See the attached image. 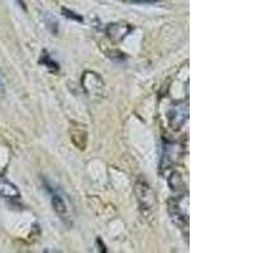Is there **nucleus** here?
<instances>
[{"instance_id":"obj_8","label":"nucleus","mask_w":253,"mask_h":253,"mask_svg":"<svg viewBox=\"0 0 253 253\" xmlns=\"http://www.w3.org/2000/svg\"><path fill=\"white\" fill-rule=\"evenodd\" d=\"M52 207H53L55 211L61 216V218L65 219V215H66L67 213L66 203H65V200H63L58 194H53V195H52Z\"/></svg>"},{"instance_id":"obj_11","label":"nucleus","mask_w":253,"mask_h":253,"mask_svg":"<svg viewBox=\"0 0 253 253\" xmlns=\"http://www.w3.org/2000/svg\"><path fill=\"white\" fill-rule=\"evenodd\" d=\"M171 178H173V180H176L175 173H173V175H171ZM177 180H178V182H180V184H182V180H181V178H177ZM171 189H173V190L177 189V184H176V182H175V184L171 185Z\"/></svg>"},{"instance_id":"obj_7","label":"nucleus","mask_w":253,"mask_h":253,"mask_svg":"<svg viewBox=\"0 0 253 253\" xmlns=\"http://www.w3.org/2000/svg\"><path fill=\"white\" fill-rule=\"evenodd\" d=\"M165 152L164 156H162V161H161V166H164L165 169L167 167H170L171 165L175 164V161L177 160V156L180 155V148L176 144H165L164 146Z\"/></svg>"},{"instance_id":"obj_3","label":"nucleus","mask_w":253,"mask_h":253,"mask_svg":"<svg viewBox=\"0 0 253 253\" xmlns=\"http://www.w3.org/2000/svg\"><path fill=\"white\" fill-rule=\"evenodd\" d=\"M135 194L138 196V202L143 209H153L156 205V199L153 191L144 182H138L135 185Z\"/></svg>"},{"instance_id":"obj_9","label":"nucleus","mask_w":253,"mask_h":253,"mask_svg":"<svg viewBox=\"0 0 253 253\" xmlns=\"http://www.w3.org/2000/svg\"><path fill=\"white\" fill-rule=\"evenodd\" d=\"M41 62L43 63L44 66H46L47 69L51 70V71H57V70H58L57 63L52 60V58L49 57L48 55H46V52H44V56H42V58H41Z\"/></svg>"},{"instance_id":"obj_4","label":"nucleus","mask_w":253,"mask_h":253,"mask_svg":"<svg viewBox=\"0 0 253 253\" xmlns=\"http://www.w3.org/2000/svg\"><path fill=\"white\" fill-rule=\"evenodd\" d=\"M133 31V27L126 22H117L107 27V36L114 42H121Z\"/></svg>"},{"instance_id":"obj_12","label":"nucleus","mask_w":253,"mask_h":253,"mask_svg":"<svg viewBox=\"0 0 253 253\" xmlns=\"http://www.w3.org/2000/svg\"><path fill=\"white\" fill-rule=\"evenodd\" d=\"M133 3H153V1H158V0H130Z\"/></svg>"},{"instance_id":"obj_2","label":"nucleus","mask_w":253,"mask_h":253,"mask_svg":"<svg viewBox=\"0 0 253 253\" xmlns=\"http://www.w3.org/2000/svg\"><path fill=\"white\" fill-rule=\"evenodd\" d=\"M84 89L90 96H96L100 95L103 91L104 83L100 79V76L96 75L95 72H85L83 78Z\"/></svg>"},{"instance_id":"obj_1","label":"nucleus","mask_w":253,"mask_h":253,"mask_svg":"<svg viewBox=\"0 0 253 253\" xmlns=\"http://www.w3.org/2000/svg\"><path fill=\"white\" fill-rule=\"evenodd\" d=\"M169 211H170L171 219H173L176 224L184 227L189 223V198L187 195L178 196L172 199L169 203Z\"/></svg>"},{"instance_id":"obj_5","label":"nucleus","mask_w":253,"mask_h":253,"mask_svg":"<svg viewBox=\"0 0 253 253\" xmlns=\"http://www.w3.org/2000/svg\"><path fill=\"white\" fill-rule=\"evenodd\" d=\"M187 115H189L187 107H182V104L172 107L169 110V113H167V117H169L171 126H173L175 129H178L180 126H182V124L186 122Z\"/></svg>"},{"instance_id":"obj_6","label":"nucleus","mask_w":253,"mask_h":253,"mask_svg":"<svg viewBox=\"0 0 253 253\" xmlns=\"http://www.w3.org/2000/svg\"><path fill=\"white\" fill-rule=\"evenodd\" d=\"M20 198L19 190L14 184L9 181L8 178L0 175V199H8V200H15Z\"/></svg>"},{"instance_id":"obj_10","label":"nucleus","mask_w":253,"mask_h":253,"mask_svg":"<svg viewBox=\"0 0 253 253\" xmlns=\"http://www.w3.org/2000/svg\"><path fill=\"white\" fill-rule=\"evenodd\" d=\"M63 12H65V14H66V17H67V18H72V19L79 20V22H83V18H81V17H78V15H76L75 13L69 12V10H63Z\"/></svg>"}]
</instances>
